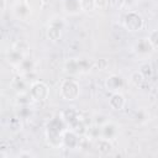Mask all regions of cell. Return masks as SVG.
Masks as SVG:
<instances>
[{"instance_id": "15", "label": "cell", "mask_w": 158, "mask_h": 158, "mask_svg": "<svg viewBox=\"0 0 158 158\" xmlns=\"http://www.w3.org/2000/svg\"><path fill=\"white\" fill-rule=\"evenodd\" d=\"M102 132H104V135L106 136V138H110V137H112V136L116 133V127L114 126L112 130H109V125L106 123V125L104 126V128H102Z\"/></svg>"}, {"instance_id": "10", "label": "cell", "mask_w": 158, "mask_h": 158, "mask_svg": "<svg viewBox=\"0 0 158 158\" xmlns=\"http://www.w3.org/2000/svg\"><path fill=\"white\" fill-rule=\"evenodd\" d=\"M60 28L58 27H53V26H48V30H47V36L48 38L52 41V42H57L59 38H60Z\"/></svg>"}, {"instance_id": "5", "label": "cell", "mask_w": 158, "mask_h": 158, "mask_svg": "<svg viewBox=\"0 0 158 158\" xmlns=\"http://www.w3.org/2000/svg\"><path fill=\"white\" fill-rule=\"evenodd\" d=\"M125 102H126L125 101V98L120 93H114L111 95V98L109 99V105L114 110H122L123 106H125Z\"/></svg>"}, {"instance_id": "18", "label": "cell", "mask_w": 158, "mask_h": 158, "mask_svg": "<svg viewBox=\"0 0 158 158\" xmlns=\"http://www.w3.org/2000/svg\"><path fill=\"white\" fill-rule=\"evenodd\" d=\"M110 4H111L114 7L120 9V7H122V5L125 4V0H110Z\"/></svg>"}, {"instance_id": "12", "label": "cell", "mask_w": 158, "mask_h": 158, "mask_svg": "<svg viewBox=\"0 0 158 158\" xmlns=\"http://www.w3.org/2000/svg\"><path fill=\"white\" fill-rule=\"evenodd\" d=\"M83 11H93L95 9V0H79Z\"/></svg>"}, {"instance_id": "11", "label": "cell", "mask_w": 158, "mask_h": 158, "mask_svg": "<svg viewBox=\"0 0 158 158\" xmlns=\"http://www.w3.org/2000/svg\"><path fill=\"white\" fill-rule=\"evenodd\" d=\"M144 81V75L141 73V72H135L132 73L131 75V83L135 85V86H141Z\"/></svg>"}, {"instance_id": "17", "label": "cell", "mask_w": 158, "mask_h": 158, "mask_svg": "<svg viewBox=\"0 0 158 158\" xmlns=\"http://www.w3.org/2000/svg\"><path fill=\"white\" fill-rule=\"evenodd\" d=\"M63 21H62V19H53L52 21H51V23H49V26H53V27H58V28H60L62 30V27H63Z\"/></svg>"}, {"instance_id": "8", "label": "cell", "mask_w": 158, "mask_h": 158, "mask_svg": "<svg viewBox=\"0 0 158 158\" xmlns=\"http://www.w3.org/2000/svg\"><path fill=\"white\" fill-rule=\"evenodd\" d=\"M64 7L69 14H75L79 10H81L79 0H65L64 1Z\"/></svg>"}, {"instance_id": "7", "label": "cell", "mask_w": 158, "mask_h": 158, "mask_svg": "<svg viewBox=\"0 0 158 158\" xmlns=\"http://www.w3.org/2000/svg\"><path fill=\"white\" fill-rule=\"evenodd\" d=\"M98 149L102 153V154H107L111 152L112 149V144L109 141V138H101L98 141Z\"/></svg>"}, {"instance_id": "2", "label": "cell", "mask_w": 158, "mask_h": 158, "mask_svg": "<svg viewBox=\"0 0 158 158\" xmlns=\"http://www.w3.org/2000/svg\"><path fill=\"white\" fill-rule=\"evenodd\" d=\"M123 26L128 31H139L142 28V26H143V20H142L139 14H137L135 11H130L125 16Z\"/></svg>"}, {"instance_id": "4", "label": "cell", "mask_w": 158, "mask_h": 158, "mask_svg": "<svg viewBox=\"0 0 158 158\" xmlns=\"http://www.w3.org/2000/svg\"><path fill=\"white\" fill-rule=\"evenodd\" d=\"M105 85H106L107 90L116 91V90H118L123 86V79L120 75H111L110 78H107Z\"/></svg>"}, {"instance_id": "9", "label": "cell", "mask_w": 158, "mask_h": 158, "mask_svg": "<svg viewBox=\"0 0 158 158\" xmlns=\"http://www.w3.org/2000/svg\"><path fill=\"white\" fill-rule=\"evenodd\" d=\"M25 5L30 11H41L43 7V0H25Z\"/></svg>"}, {"instance_id": "14", "label": "cell", "mask_w": 158, "mask_h": 158, "mask_svg": "<svg viewBox=\"0 0 158 158\" xmlns=\"http://www.w3.org/2000/svg\"><path fill=\"white\" fill-rule=\"evenodd\" d=\"M143 75H144V78L146 77H149L151 74H152V68H151V65L148 64V63H144V64H142L141 65V70H139Z\"/></svg>"}, {"instance_id": "6", "label": "cell", "mask_w": 158, "mask_h": 158, "mask_svg": "<svg viewBox=\"0 0 158 158\" xmlns=\"http://www.w3.org/2000/svg\"><path fill=\"white\" fill-rule=\"evenodd\" d=\"M63 143L69 148H75L79 146V138L74 131H65L63 135Z\"/></svg>"}, {"instance_id": "3", "label": "cell", "mask_w": 158, "mask_h": 158, "mask_svg": "<svg viewBox=\"0 0 158 158\" xmlns=\"http://www.w3.org/2000/svg\"><path fill=\"white\" fill-rule=\"evenodd\" d=\"M30 93H31L32 99L40 100V101L46 100V99L48 98V95H49L48 86H47L44 83H42V81H36V83H33V84L31 85Z\"/></svg>"}, {"instance_id": "13", "label": "cell", "mask_w": 158, "mask_h": 158, "mask_svg": "<svg viewBox=\"0 0 158 158\" xmlns=\"http://www.w3.org/2000/svg\"><path fill=\"white\" fill-rule=\"evenodd\" d=\"M148 42L152 44V47L154 48V47H158V30H154V31H152L151 33H149V36H148Z\"/></svg>"}, {"instance_id": "1", "label": "cell", "mask_w": 158, "mask_h": 158, "mask_svg": "<svg viewBox=\"0 0 158 158\" xmlns=\"http://www.w3.org/2000/svg\"><path fill=\"white\" fill-rule=\"evenodd\" d=\"M60 95L65 100H75L79 95V84L74 79H65L60 86Z\"/></svg>"}, {"instance_id": "16", "label": "cell", "mask_w": 158, "mask_h": 158, "mask_svg": "<svg viewBox=\"0 0 158 158\" xmlns=\"http://www.w3.org/2000/svg\"><path fill=\"white\" fill-rule=\"evenodd\" d=\"M110 0H95V9L99 10H105L109 5Z\"/></svg>"}]
</instances>
